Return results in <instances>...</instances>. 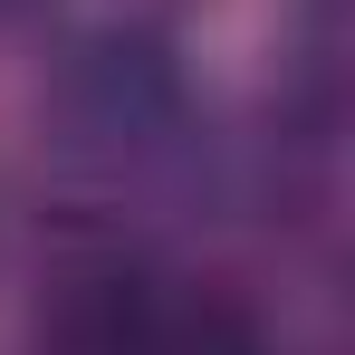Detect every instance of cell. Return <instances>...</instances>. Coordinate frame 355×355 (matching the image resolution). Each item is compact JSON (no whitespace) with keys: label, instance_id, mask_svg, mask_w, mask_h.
<instances>
[{"label":"cell","instance_id":"6da1fadb","mask_svg":"<svg viewBox=\"0 0 355 355\" xmlns=\"http://www.w3.org/2000/svg\"><path fill=\"white\" fill-rule=\"evenodd\" d=\"M39 116L58 135V154L106 164V173H144V164L192 144V77H182L164 29L106 19V29L58 49L49 87H39Z\"/></svg>","mask_w":355,"mask_h":355},{"label":"cell","instance_id":"7a4b0ae2","mask_svg":"<svg viewBox=\"0 0 355 355\" xmlns=\"http://www.w3.org/2000/svg\"><path fill=\"white\" fill-rule=\"evenodd\" d=\"M164 307V279L116 250V240H87L49 269L39 297V355H144V327Z\"/></svg>","mask_w":355,"mask_h":355},{"label":"cell","instance_id":"3957f363","mask_svg":"<svg viewBox=\"0 0 355 355\" xmlns=\"http://www.w3.org/2000/svg\"><path fill=\"white\" fill-rule=\"evenodd\" d=\"M144 355H279L269 346V317L231 288H164L154 327H144Z\"/></svg>","mask_w":355,"mask_h":355},{"label":"cell","instance_id":"277c9868","mask_svg":"<svg viewBox=\"0 0 355 355\" xmlns=\"http://www.w3.org/2000/svg\"><path fill=\"white\" fill-rule=\"evenodd\" d=\"M49 0H0V29H19V19H39Z\"/></svg>","mask_w":355,"mask_h":355}]
</instances>
